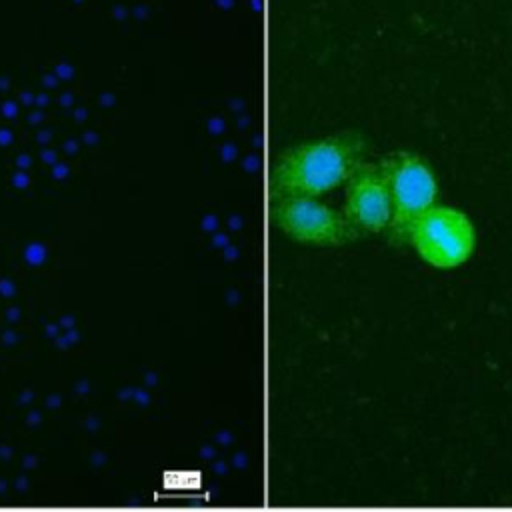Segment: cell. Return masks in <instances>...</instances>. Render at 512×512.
Masks as SVG:
<instances>
[{"label":"cell","mask_w":512,"mask_h":512,"mask_svg":"<svg viewBox=\"0 0 512 512\" xmlns=\"http://www.w3.org/2000/svg\"><path fill=\"white\" fill-rule=\"evenodd\" d=\"M368 140L356 130L300 142L278 154L270 168V198L314 196L344 184L366 160Z\"/></svg>","instance_id":"6da1fadb"},{"label":"cell","mask_w":512,"mask_h":512,"mask_svg":"<svg viewBox=\"0 0 512 512\" xmlns=\"http://www.w3.org/2000/svg\"><path fill=\"white\" fill-rule=\"evenodd\" d=\"M390 190L392 216L386 228L390 246H410L416 220L436 202L438 184L426 160L410 150H394L378 160Z\"/></svg>","instance_id":"7a4b0ae2"},{"label":"cell","mask_w":512,"mask_h":512,"mask_svg":"<svg viewBox=\"0 0 512 512\" xmlns=\"http://www.w3.org/2000/svg\"><path fill=\"white\" fill-rule=\"evenodd\" d=\"M270 220L292 240L312 246H344L362 236L344 212L314 196L270 198Z\"/></svg>","instance_id":"3957f363"},{"label":"cell","mask_w":512,"mask_h":512,"mask_svg":"<svg viewBox=\"0 0 512 512\" xmlns=\"http://www.w3.org/2000/svg\"><path fill=\"white\" fill-rule=\"evenodd\" d=\"M476 234L470 218L450 206H430L414 224L410 246L434 268H456L474 252Z\"/></svg>","instance_id":"277c9868"},{"label":"cell","mask_w":512,"mask_h":512,"mask_svg":"<svg viewBox=\"0 0 512 512\" xmlns=\"http://www.w3.org/2000/svg\"><path fill=\"white\" fill-rule=\"evenodd\" d=\"M342 212L360 234L386 232L392 216L390 190L378 162L364 160L346 180Z\"/></svg>","instance_id":"5b68a950"}]
</instances>
